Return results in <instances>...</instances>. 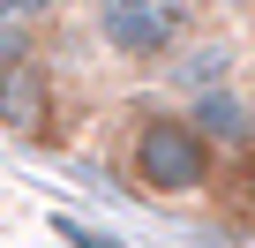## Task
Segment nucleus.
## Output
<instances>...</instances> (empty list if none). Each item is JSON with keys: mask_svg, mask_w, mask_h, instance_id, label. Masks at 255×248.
<instances>
[{"mask_svg": "<svg viewBox=\"0 0 255 248\" xmlns=\"http://www.w3.org/2000/svg\"><path fill=\"white\" fill-rule=\"evenodd\" d=\"M218 151H210V136L195 128V120L180 113V105H135L128 113V143H120V173H128V188L135 196H150V203H195V196H210L218 188Z\"/></svg>", "mask_w": 255, "mask_h": 248, "instance_id": "nucleus-1", "label": "nucleus"}, {"mask_svg": "<svg viewBox=\"0 0 255 248\" xmlns=\"http://www.w3.org/2000/svg\"><path fill=\"white\" fill-rule=\"evenodd\" d=\"M90 38L120 68L158 75L195 38V0H90Z\"/></svg>", "mask_w": 255, "mask_h": 248, "instance_id": "nucleus-2", "label": "nucleus"}, {"mask_svg": "<svg viewBox=\"0 0 255 248\" xmlns=\"http://www.w3.org/2000/svg\"><path fill=\"white\" fill-rule=\"evenodd\" d=\"M0 128L15 143H53V128H60V68L45 60V45H30L23 60L0 68Z\"/></svg>", "mask_w": 255, "mask_h": 248, "instance_id": "nucleus-3", "label": "nucleus"}, {"mask_svg": "<svg viewBox=\"0 0 255 248\" xmlns=\"http://www.w3.org/2000/svg\"><path fill=\"white\" fill-rule=\"evenodd\" d=\"M165 90H173V105H188V98H203V90H225V83H240V45L233 38H188L165 68Z\"/></svg>", "mask_w": 255, "mask_h": 248, "instance_id": "nucleus-4", "label": "nucleus"}, {"mask_svg": "<svg viewBox=\"0 0 255 248\" xmlns=\"http://www.w3.org/2000/svg\"><path fill=\"white\" fill-rule=\"evenodd\" d=\"M195 128L210 136V151L218 158H233V151H255V98L240 90V83H225V90H203V98H188L180 105Z\"/></svg>", "mask_w": 255, "mask_h": 248, "instance_id": "nucleus-5", "label": "nucleus"}, {"mask_svg": "<svg viewBox=\"0 0 255 248\" xmlns=\"http://www.w3.org/2000/svg\"><path fill=\"white\" fill-rule=\"evenodd\" d=\"M60 15H68V0H0V30H15L30 45H45L60 30Z\"/></svg>", "mask_w": 255, "mask_h": 248, "instance_id": "nucleus-6", "label": "nucleus"}, {"mask_svg": "<svg viewBox=\"0 0 255 248\" xmlns=\"http://www.w3.org/2000/svg\"><path fill=\"white\" fill-rule=\"evenodd\" d=\"M60 241H75V248H120V233H105V226H83V218H60Z\"/></svg>", "mask_w": 255, "mask_h": 248, "instance_id": "nucleus-7", "label": "nucleus"}, {"mask_svg": "<svg viewBox=\"0 0 255 248\" xmlns=\"http://www.w3.org/2000/svg\"><path fill=\"white\" fill-rule=\"evenodd\" d=\"M30 53V38H15V30H0V68H8V60H23Z\"/></svg>", "mask_w": 255, "mask_h": 248, "instance_id": "nucleus-8", "label": "nucleus"}]
</instances>
